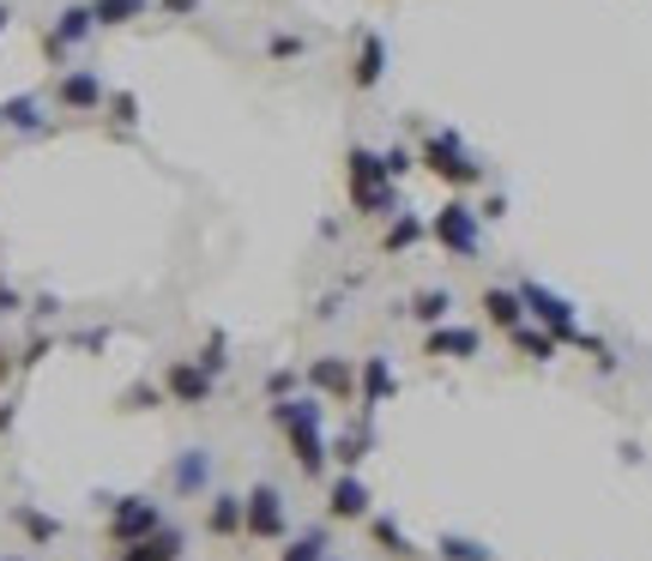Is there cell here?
<instances>
[{
    "mask_svg": "<svg viewBox=\"0 0 652 561\" xmlns=\"http://www.w3.org/2000/svg\"><path fill=\"white\" fill-rule=\"evenodd\" d=\"M272 423L285 429L297 471L321 483L327 471H332V441H327V429H321V423H327V404L314 399V392H297V399H278V404H272Z\"/></svg>",
    "mask_w": 652,
    "mask_h": 561,
    "instance_id": "1",
    "label": "cell"
},
{
    "mask_svg": "<svg viewBox=\"0 0 652 561\" xmlns=\"http://www.w3.org/2000/svg\"><path fill=\"white\" fill-rule=\"evenodd\" d=\"M344 187H351V206L363 212V218H393V212H405L399 182L387 175L381 151H368V145L344 151Z\"/></svg>",
    "mask_w": 652,
    "mask_h": 561,
    "instance_id": "2",
    "label": "cell"
},
{
    "mask_svg": "<svg viewBox=\"0 0 652 561\" xmlns=\"http://www.w3.org/2000/svg\"><path fill=\"white\" fill-rule=\"evenodd\" d=\"M417 163H424L429 175H441L447 187H478L483 182V163L466 151V139H459L453 127H429L424 145H417Z\"/></svg>",
    "mask_w": 652,
    "mask_h": 561,
    "instance_id": "3",
    "label": "cell"
},
{
    "mask_svg": "<svg viewBox=\"0 0 652 561\" xmlns=\"http://www.w3.org/2000/svg\"><path fill=\"white\" fill-rule=\"evenodd\" d=\"M429 241H441L453 260H478V253H483L478 206H471V199H447V206L429 218Z\"/></svg>",
    "mask_w": 652,
    "mask_h": 561,
    "instance_id": "4",
    "label": "cell"
},
{
    "mask_svg": "<svg viewBox=\"0 0 652 561\" xmlns=\"http://www.w3.org/2000/svg\"><path fill=\"white\" fill-rule=\"evenodd\" d=\"M514 290H520V302H526V314H532V321H538L556 344H580V338H586L580 326H574V302H568V296H556L549 284H538V278H526V284H514Z\"/></svg>",
    "mask_w": 652,
    "mask_h": 561,
    "instance_id": "5",
    "label": "cell"
},
{
    "mask_svg": "<svg viewBox=\"0 0 652 561\" xmlns=\"http://www.w3.org/2000/svg\"><path fill=\"white\" fill-rule=\"evenodd\" d=\"M285 495L272 489V483H254L248 495H242V538H254V543H278L285 538Z\"/></svg>",
    "mask_w": 652,
    "mask_h": 561,
    "instance_id": "6",
    "label": "cell"
},
{
    "mask_svg": "<svg viewBox=\"0 0 652 561\" xmlns=\"http://www.w3.org/2000/svg\"><path fill=\"white\" fill-rule=\"evenodd\" d=\"M158 526H163V507L151 501V495H121V501H109V543L115 550L151 538Z\"/></svg>",
    "mask_w": 652,
    "mask_h": 561,
    "instance_id": "7",
    "label": "cell"
},
{
    "mask_svg": "<svg viewBox=\"0 0 652 561\" xmlns=\"http://www.w3.org/2000/svg\"><path fill=\"white\" fill-rule=\"evenodd\" d=\"M375 514V495H368L363 471H339V477H327V519H339V526H356V519Z\"/></svg>",
    "mask_w": 652,
    "mask_h": 561,
    "instance_id": "8",
    "label": "cell"
},
{
    "mask_svg": "<svg viewBox=\"0 0 652 561\" xmlns=\"http://www.w3.org/2000/svg\"><path fill=\"white\" fill-rule=\"evenodd\" d=\"M212 387L217 380L194 363V356H175V363L163 368V392H170V404H188V411H194V404L212 399Z\"/></svg>",
    "mask_w": 652,
    "mask_h": 561,
    "instance_id": "9",
    "label": "cell"
},
{
    "mask_svg": "<svg viewBox=\"0 0 652 561\" xmlns=\"http://www.w3.org/2000/svg\"><path fill=\"white\" fill-rule=\"evenodd\" d=\"M356 399H363L368 417H375V404H393V399H399V375H393V356H368V363L356 368Z\"/></svg>",
    "mask_w": 652,
    "mask_h": 561,
    "instance_id": "10",
    "label": "cell"
},
{
    "mask_svg": "<svg viewBox=\"0 0 652 561\" xmlns=\"http://www.w3.org/2000/svg\"><path fill=\"white\" fill-rule=\"evenodd\" d=\"M309 387L321 392L332 404H351L356 399V368L344 363V356H314L309 363Z\"/></svg>",
    "mask_w": 652,
    "mask_h": 561,
    "instance_id": "11",
    "label": "cell"
},
{
    "mask_svg": "<svg viewBox=\"0 0 652 561\" xmlns=\"http://www.w3.org/2000/svg\"><path fill=\"white\" fill-rule=\"evenodd\" d=\"M483 350V333L478 326H435V333H424V356H441V363H471V356Z\"/></svg>",
    "mask_w": 652,
    "mask_h": 561,
    "instance_id": "12",
    "label": "cell"
},
{
    "mask_svg": "<svg viewBox=\"0 0 652 561\" xmlns=\"http://www.w3.org/2000/svg\"><path fill=\"white\" fill-rule=\"evenodd\" d=\"M381 79H387V36L363 31L356 36V55H351V85L356 91H375Z\"/></svg>",
    "mask_w": 652,
    "mask_h": 561,
    "instance_id": "13",
    "label": "cell"
},
{
    "mask_svg": "<svg viewBox=\"0 0 652 561\" xmlns=\"http://www.w3.org/2000/svg\"><path fill=\"white\" fill-rule=\"evenodd\" d=\"M55 97H61V109H79V115H92V109H104V79H97L92 67H73V73H61L55 79Z\"/></svg>",
    "mask_w": 652,
    "mask_h": 561,
    "instance_id": "14",
    "label": "cell"
},
{
    "mask_svg": "<svg viewBox=\"0 0 652 561\" xmlns=\"http://www.w3.org/2000/svg\"><path fill=\"white\" fill-rule=\"evenodd\" d=\"M478 309H483V321H490L495 333H514V326H526V302H520L514 284H490V290L478 296Z\"/></svg>",
    "mask_w": 652,
    "mask_h": 561,
    "instance_id": "15",
    "label": "cell"
},
{
    "mask_svg": "<svg viewBox=\"0 0 652 561\" xmlns=\"http://www.w3.org/2000/svg\"><path fill=\"white\" fill-rule=\"evenodd\" d=\"M368 453H375V417L363 411L339 441H332V465H339V471H363V458H368Z\"/></svg>",
    "mask_w": 652,
    "mask_h": 561,
    "instance_id": "16",
    "label": "cell"
},
{
    "mask_svg": "<svg viewBox=\"0 0 652 561\" xmlns=\"http://www.w3.org/2000/svg\"><path fill=\"white\" fill-rule=\"evenodd\" d=\"M97 31V19H92V7H67V12H61V19H55V31H49L43 36V48H49V55H67V48L73 43H85V36H92Z\"/></svg>",
    "mask_w": 652,
    "mask_h": 561,
    "instance_id": "17",
    "label": "cell"
},
{
    "mask_svg": "<svg viewBox=\"0 0 652 561\" xmlns=\"http://www.w3.org/2000/svg\"><path fill=\"white\" fill-rule=\"evenodd\" d=\"M115 561H182V531L175 526H158L151 538L127 543V550H115Z\"/></svg>",
    "mask_w": 652,
    "mask_h": 561,
    "instance_id": "18",
    "label": "cell"
},
{
    "mask_svg": "<svg viewBox=\"0 0 652 561\" xmlns=\"http://www.w3.org/2000/svg\"><path fill=\"white\" fill-rule=\"evenodd\" d=\"M429 241V224L417 218V212H393L387 229H381V253H411Z\"/></svg>",
    "mask_w": 652,
    "mask_h": 561,
    "instance_id": "19",
    "label": "cell"
},
{
    "mask_svg": "<svg viewBox=\"0 0 652 561\" xmlns=\"http://www.w3.org/2000/svg\"><path fill=\"white\" fill-rule=\"evenodd\" d=\"M405 314H411L417 326H424V333H435V326H447V314H453V296H447V290H417L411 302H405Z\"/></svg>",
    "mask_w": 652,
    "mask_h": 561,
    "instance_id": "20",
    "label": "cell"
},
{
    "mask_svg": "<svg viewBox=\"0 0 652 561\" xmlns=\"http://www.w3.org/2000/svg\"><path fill=\"white\" fill-rule=\"evenodd\" d=\"M363 526H368V538H375V543H381V555H393V561H417V543H411V538H405V531H399V526H393V519H387V514H368V519H363Z\"/></svg>",
    "mask_w": 652,
    "mask_h": 561,
    "instance_id": "21",
    "label": "cell"
},
{
    "mask_svg": "<svg viewBox=\"0 0 652 561\" xmlns=\"http://www.w3.org/2000/svg\"><path fill=\"white\" fill-rule=\"evenodd\" d=\"M206 531L212 538H242V495H212L206 501Z\"/></svg>",
    "mask_w": 652,
    "mask_h": 561,
    "instance_id": "22",
    "label": "cell"
},
{
    "mask_svg": "<svg viewBox=\"0 0 652 561\" xmlns=\"http://www.w3.org/2000/svg\"><path fill=\"white\" fill-rule=\"evenodd\" d=\"M12 526H19L31 543H55V538H61V519H55V514H43V507H31V501L12 507Z\"/></svg>",
    "mask_w": 652,
    "mask_h": 561,
    "instance_id": "23",
    "label": "cell"
},
{
    "mask_svg": "<svg viewBox=\"0 0 652 561\" xmlns=\"http://www.w3.org/2000/svg\"><path fill=\"white\" fill-rule=\"evenodd\" d=\"M170 477H175V489H182V495L206 489V477H212V453H206V447H188L182 458H175V471H170Z\"/></svg>",
    "mask_w": 652,
    "mask_h": 561,
    "instance_id": "24",
    "label": "cell"
},
{
    "mask_svg": "<svg viewBox=\"0 0 652 561\" xmlns=\"http://www.w3.org/2000/svg\"><path fill=\"white\" fill-rule=\"evenodd\" d=\"M332 555V538H327V526H309V531H297V538L278 550V561H327Z\"/></svg>",
    "mask_w": 652,
    "mask_h": 561,
    "instance_id": "25",
    "label": "cell"
},
{
    "mask_svg": "<svg viewBox=\"0 0 652 561\" xmlns=\"http://www.w3.org/2000/svg\"><path fill=\"white\" fill-rule=\"evenodd\" d=\"M507 344H514L520 356H532V363H556V350L562 344L544 333V326H514V333H507Z\"/></svg>",
    "mask_w": 652,
    "mask_h": 561,
    "instance_id": "26",
    "label": "cell"
},
{
    "mask_svg": "<svg viewBox=\"0 0 652 561\" xmlns=\"http://www.w3.org/2000/svg\"><path fill=\"white\" fill-rule=\"evenodd\" d=\"M0 127H19V133H43V104H36V97H7V104H0Z\"/></svg>",
    "mask_w": 652,
    "mask_h": 561,
    "instance_id": "27",
    "label": "cell"
},
{
    "mask_svg": "<svg viewBox=\"0 0 652 561\" xmlns=\"http://www.w3.org/2000/svg\"><path fill=\"white\" fill-rule=\"evenodd\" d=\"M92 19L97 24H133V19H146V0H92Z\"/></svg>",
    "mask_w": 652,
    "mask_h": 561,
    "instance_id": "28",
    "label": "cell"
},
{
    "mask_svg": "<svg viewBox=\"0 0 652 561\" xmlns=\"http://www.w3.org/2000/svg\"><path fill=\"white\" fill-rule=\"evenodd\" d=\"M435 555H441V561H490V550H483L478 538H459V531H441Z\"/></svg>",
    "mask_w": 652,
    "mask_h": 561,
    "instance_id": "29",
    "label": "cell"
},
{
    "mask_svg": "<svg viewBox=\"0 0 652 561\" xmlns=\"http://www.w3.org/2000/svg\"><path fill=\"white\" fill-rule=\"evenodd\" d=\"M194 363H200V368H206V375L217 380V375L229 368V338H224V333H206V344H200V356H194Z\"/></svg>",
    "mask_w": 652,
    "mask_h": 561,
    "instance_id": "30",
    "label": "cell"
},
{
    "mask_svg": "<svg viewBox=\"0 0 652 561\" xmlns=\"http://www.w3.org/2000/svg\"><path fill=\"white\" fill-rule=\"evenodd\" d=\"M381 163H387L393 182H405V175L417 170V151H411V145H387V151H381Z\"/></svg>",
    "mask_w": 652,
    "mask_h": 561,
    "instance_id": "31",
    "label": "cell"
},
{
    "mask_svg": "<svg viewBox=\"0 0 652 561\" xmlns=\"http://www.w3.org/2000/svg\"><path fill=\"white\" fill-rule=\"evenodd\" d=\"M266 399H297V368H272V375H266Z\"/></svg>",
    "mask_w": 652,
    "mask_h": 561,
    "instance_id": "32",
    "label": "cell"
},
{
    "mask_svg": "<svg viewBox=\"0 0 652 561\" xmlns=\"http://www.w3.org/2000/svg\"><path fill=\"white\" fill-rule=\"evenodd\" d=\"M104 104H109V115H115L121 127L139 121V97H133V91H115V97H104Z\"/></svg>",
    "mask_w": 652,
    "mask_h": 561,
    "instance_id": "33",
    "label": "cell"
},
{
    "mask_svg": "<svg viewBox=\"0 0 652 561\" xmlns=\"http://www.w3.org/2000/svg\"><path fill=\"white\" fill-rule=\"evenodd\" d=\"M266 55H272V61H297L302 55V36H290V31L272 36V43H266Z\"/></svg>",
    "mask_w": 652,
    "mask_h": 561,
    "instance_id": "34",
    "label": "cell"
},
{
    "mask_svg": "<svg viewBox=\"0 0 652 561\" xmlns=\"http://www.w3.org/2000/svg\"><path fill=\"white\" fill-rule=\"evenodd\" d=\"M49 350H55V338H49V333H43V338H31V344H24V350H19V368H36V363H43Z\"/></svg>",
    "mask_w": 652,
    "mask_h": 561,
    "instance_id": "35",
    "label": "cell"
},
{
    "mask_svg": "<svg viewBox=\"0 0 652 561\" xmlns=\"http://www.w3.org/2000/svg\"><path fill=\"white\" fill-rule=\"evenodd\" d=\"M24 309V296H19V290H12L7 284V278H0V321H12V314H19Z\"/></svg>",
    "mask_w": 652,
    "mask_h": 561,
    "instance_id": "36",
    "label": "cell"
},
{
    "mask_svg": "<svg viewBox=\"0 0 652 561\" xmlns=\"http://www.w3.org/2000/svg\"><path fill=\"white\" fill-rule=\"evenodd\" d=\"M151 399H158L151 387H127V392H121V404H127V411H151Z\"/></svg>",
    "mask_w": 652,
    "mask_h": 561,
    "instance_id": "37",
    "label": "cell"
},
{
    "mask_svg": "<svg viewBox=\"0 0 652 561\" xmlns=\"http://www.w3.org/2000/svg\"><path fill=\"white\" fill-rule=\"evenodd\" d=\"M478 218H507V199H502V194H490V199H483V212H478Z\"/></svg>",
    "mask_w": 652,
    "mask_h": 561,
    "instance_id": "38",
    "label": "cell"
},
{
    "mask_svg": "<svg viewBox=\"0 0 652 561\" xmlns=\"http://www.w3.org/2000/svg\"><path fill=\"white\" fill-rule=\"evenodd\" d=\"M200 0H163V12H170V19H182V12H194Z\"/></svg>",
    "mask_w": 652,
    "mask_h": 561,
    "instance_id": "39",
    "label": "cell"
},
{
    "mask_svg": "<svg viewBox=\"0 0 652 561\" xmlns=\"http://www.w3.org/2000/svg\"><path fill=\"white\" fill-rule=\"evenodd\" d=\"M7 375H12V350H7V338H0V387H7Z\"/></svg>",
    "mask_w": 652,
    "mask_h": 561,
    "instance_id": "40",
    "label": "cell"
},
{
    "mask_svg": "<svg viewBox=\"0 0 652 561\" xmlns=\"http://www.w3.org/2000/svg\"><path fill=\"white\" fill-rule=\"evenodd\" d=\"M7 24H12V12H7V7H0V36H7Z\"/></svg>",
    "mask_w": 652,
    "mask_h": 561,
    "instance_id": "41",
    "label": "cell"
},
{
    "mask_svg": "<svg viewBox=\"0 0 652 561\" xmlns=\"http://www.w3.org/2000/svg\"><path fill=\"white\" fill-rule=\"evenodd\" d=\"M0 561H24V555H0Z\"/></svg>",
    "mask_w": 652,
    "mask_h": 561,
    "instance_id": "42",
    "label": "cell"
},
{
    "mask_svg": "<svg viewBox=\"0 0 652 561\" xmlns=\"http://www.w3.org/2000/svg\"><path fill=\"white\" fill-rule=\"evenodd\" d=\"M327 561H339V555H327Z\"/></svg>",
    "mask_w": 652,
    "mask_h": 561,
    "instance_id": "43",
    "label": "cell"
}]
</instances>
